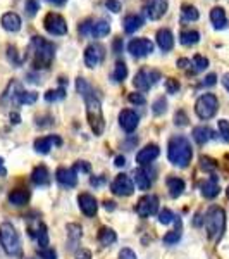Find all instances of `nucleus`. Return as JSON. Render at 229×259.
<instances>
[{
  "label": "nucleus",
  "instance_id": "obj_1",
  "mask_svg": "<svg viewBox=\"0 0 229 259\" xmlns=\"http://www.w3.org/2000/svg\"><path fill=\"white\" fill-rule=\"evenodd\" d=\"M76 90L85 100L86 118H88L91 132L95 133V137H100L103 133V130H105V121H103L102 104H100L98 95L95 94V90L91 89V85L85 78H78L76 80Z\"/></svg>",
  "mask_w": 229,
  "mask_h": 259
},
{
  "label": "nucleus",
  "instance_id": "obj_2",
  "mask_svg": "<svg viewBox=\"0 0 229 259\" xmlns=\"http://www.w3.org/2000/svg\"><path fill=\"white\" fill-rule=\"evenodd\" d=\"M167 157L178 168H186L193 157V149H191L190 140L183 135L173 137L167 145Z\"/></svg>",
  "mask_w": 229,
  "mask_h": 259
},
{
  "label": "nucleus",
  "instance_id": "obj_3",
  "mask_svg": "<svg viewBox=\"0 0 229 259\" xmlns=\"http://www.w3.org/2000/svg\"><path fill=\"white\" fill-rule=\"evenodd\" d=\"M31 50H33V66H35L36 69L48 68L53 56H55V47H53V44L45 40L43 36H33Z\"/></svg>",
  "mask_w": 229,
  "mask_h": 259
},
{
  "label": "nucleus",
  "instance_id": "obj_4",
  "mask_svg": "<svg viewBox=\"0 0 229 259\" xmlns=\"http://www.w3.org/2000/svg\"><path fill=\"white\" fill-rule=\"evenodd\" d=\"M0 244H2V249L6 250L7 256L12 257L23 256V245H21L19 233L16 232V228L11 223L0 225Z\"/></svg>",
  "mask_w": 229,
  "mask_h": 259
},
{
  "label": "nucleus",
  "instance_id": "obj_5",
  "mask_svg": "<svg viewBox=\"0 0 229 259\" xmlns=\"http://www.w3.org/2000/svg\"><path fill=\"white\" fill-rule=\"evenodd\" d=\"M205 228H207V235L212 240H220L224 230H226V212L222 207H210L205 214Z\"/></svg>",
  "mask_w": 229,
  "mask_h": 259
},
{
  "label": "nucleus",
  "instance_id": "obj_6",
  "mask_svg": "<svg viewBox=\"0 0 229 259\" xmlns=\"http://www.w3.org/2000/svg\"><path fill=\"white\" fill-rule=\"evenodd\" d=\"M217 109H219V100L214 94L200 95L197 99V102H195V112H197L198 118L203 121L214 118V116L217 114Z\"/></svg>",
  "mask_w": 229,
  "mask_h": 259
},
{
  "label": "nucleus",
  "instance_id": "obj_7",
  "mask_svg": "<svg viewBox=\"0 0 229 259\" xmlns=\"http://www.w3.org/2000/svg\"><path fill=\"white\" fill-rule=\"evenodd\" d=\"M81 36H93V38H103L110 33V24L105 19H85L78 28Z\"/></svg>",
  "mask_w": 229,
  "mask_h": 259
},
{
  "label": "nucleus",
  "instance_id": "obj_8",
  "mask_svg": "<svg viewBox=\"0 0 229 259\" xmlns=\"http://www.w3.org/2000/svg\"><path fill=\"white\" fill-rule=\"evenodd\" d=\"M160 80V73L155 69H148V68H141L138 73H136L135 80H133V83H135V87L138 90H143L147 92L152 89L153 85H155L157 81Z\"/></svg>",
  "mask_w": 229,
  "mask_h": 259
},
{
  "label": "nucleus",
  "instance_id": "obj_9",
  "mask_svg": "<svg viewBox=\"0 0 229 259\" xmlns=\"http://www.w3.org/2000/svg\"><path fill=\"white\" fill-rule=\"evenodd\" d=\"M43 26L47 33L53 36H62L68 33V23H66V19L62 18L61 14H57V12H48L47 16H45L43 19Z\"/></svg>",
  "mask_w": 229,
  "mask_h": 259
},
{
  "label": "nucleus",
  "instance_id": "obj_10",
  "mask_svg": "<svg viewBox=\"0 0 229 259\" xmlns=\"http://www.w3.org/2000/svg\"><path fill=\"white\" fill-rule=\"evenodd\" d=\"M128 52L136 59H141V57H147L153 52V44L148 38H133L128 44Z\"/></svg>",
  "mask_w": 229,
  "mask_h": 259
},
{
  "label": "nucleus",
  "instance_id": "obj_11",
  "mask_svg": "<svg viewBox=\"0 0 229 259\" xmlns=\"http://www.w3.org/2000/svg\"><path fill=\"white\" fill-rule=\"evenodd\" d=\"M159 211V199L155 195H143L136 204V212L140 218H148Z\"/></svg>",
  "mask_w": 229,
  "mask_h": 259
},
{
  "label": "nucleus",
  "instance_id": "obj_12",
  "mask_svg": "<svg viewBox=\"0 0 229 259\" xmlns=\"http://www.w3.org/2000/svg\"><path fill=\"white\" fill-rule=\"evenodd\" d=\"M105 57V47L102 44H91L85 49V64L88 68H97Z\"/></svg>",
  "mask_w": 229,
  "mask_h": 259
},
{
  "label": "nucleus",
  "instance_id": "obj_13",
  "mask_svg": "<svg viewBox=\"0 0 229 259\" xmlns=\"http://www.w3.org/2000/svg\"><path fill=\"white\" fill-rule=\"evenodd\" d=\"M110 190L114 192L116 195H121V197H128L135 192V185H133V180L128 177V175H118L116 180L112 182Z\"/></svg>",
  "mask_w": 229,
  "mask_h": 259
},
{
  "label": "nucleus",
  "instance_id": "obj_14",
  "mask_svg": "<svg viewBox=\"0 0 229 259\" xmlns=\"http://www.w3.org/2000/svg\"><path fill=\"white\" fill-rule=\"evenodd\" d=\"M167 0H147L143 6V11L152 21H157L167 12Z\"/></svg>",
  "mask_w": 229,
  "mask_h": 259
},
{
  "label": "nucleus",
  "instance_id": "obj_15",
  "mask_svg": "<svg viewBox=\"0 0 229 259\" xmlns=\"http://www.w3.org/2000/svg\"><path fill=\"white\" fill-rule=\"evenodd\" d=\"M119 123L126 133H133L140 123V116L131 109H124V111H121V114H119Z\"/></svg>",
  "mask_w": 229,
  "mask_h": 259
},
{
  "label": "nucleus",
  "instance_id": "obj_16",
  "mask_svg": "<svg viewBox=\"0 0 229 259\" xmlns=\"http://www.w3.org/2000/svg\"><path fill=\"white\" fill-rule=\"evenodd\" d=\"M159 154H160L159 145L150 144V145L143 147L138 154H136V162H138V164H141V166H145V164H148V162L155 161L157 157H159Z\"/></svg>",
  "mask_w": 229,
  "mask_h": 259
},
{
  "label": "nucleus",
  "instance_id": "obj_17",
  "mask_svg": "<svg viewBox=\"0 0 229 259\" xmlns=\"http://www.w3.org/2000/svg\"><path fill=\"white\" fill-rule=\"evenodd\" d=\"M55 180L62 187H76L78 175H76V171H74V168H59L55 173Z\"/></svg>",
  "mask_w": 229,
  "mask_h": 259
},
{
  "label": "nucleus",
  "instance_id": "obj_18",
  "mask_svg": "<svg viewBox=\"0 0 229 259\" xmlns=\"http://www.w3.org/2000/svg\"><path fill=\"white\" fill-rule=\"evenodd\" d=\"M62 140L57 135H50V137H40V139L35 140V150L40 154H48L50 149L53 145H61Z\"/></svg>",
  "mask_w": 229,
  "mask_h": 259
},
{
  "label": "nucleus",
  "instance_id": "obj_19",
  "mask_svg": "<svg viewBox=\"0 0 229 259\" xmlns=\"http://www.w3.org/2000/svg\"><path fill=\"white\" fill-rule=\"evenodd\" d=\"M200 189H202V195L205 199H215L219 195V192H220L217 177H214V175H212L209 180H205V182L200 185Z\"/></svg>",
  "mask_w": 229,
  "mask_h": 259
},
{
  "label": "nucleus",
  "instance_id": "obj_20",
  "mask_svg": "<svg viewBox=\"0 0 229 259\" xmlns=\"http://www.w3.org/2000/svg\"><path fill=\"white\" fill-rule=\"evenodd\" d=\"M78 204H80V209L85 212L86 216H95V212L98 209L97 199L90 194H81L78 197Z\"/></svg>",
  "mask_w": 229,
  "mask_h": 259
},
{
  "label": "nucleus",
  "instance_id": "obj_21",
  "mask_svg": "<svg viewBox=\"0 0 229 259\" xmlns=\"http://www.w3.org/2000/svg\"><path fill=\"white\" fill-rule=\"evenodd\" d=\"M0 24L6 31H11V33H16L21 30V18L19 14L16 12H6L0 19Z\"/></svg>",
  "mask_w": 229,
  "mask_h": 259
},
{
  "label": "nucleus",
  "instance_id": "obj_22",
  "mask_svg": "<svg viewBox=\"0 0 229 259\" xmlns=\"http://www.w3.org/2000/svg\"><path fill=\"white\" fill-rule=\"evenodd\" d=\"M157 45L160 47L162 52H169L174 47V36L173 31L167 30V28H160L157 31Z\"/></svg>",
  "mask_w": 229,
  "mask_h": 259
},
{
  "label": "nucleus",
  "instance_id": "obj_23",
  "mask_svg": "<svg viewBox=\"0 0 229 259\" xmlns=\"http://www.w3.org/2000/svg\"><path fill=\"white\" fill-rule=\"evenodd\" d=\"M141 26H143V18H141L140 14H128L126 18L123 19V28L128 35L138 31Z\"/></svg>",
  "mask_w": 229,
  "mask_h": 259
},
{
  "label": "nucleus",
  "instance_id": "obj_24",
  "mask_svg": "<svg viewBox=\"0 0 229 259\" xmlns=\"http://www.w3.org/2000/svg\"><path fill=\"white\" fill-rule=\"evenodd\" d=\"M81 232L83 230L80 225H74V223L68 225V249L69 250H76V247L80 245Z\"/></svg>",
  "mask_w": 229,
  "mask_h": 259
},
{
  "label": "nucleus",
  "instance_id": "obj_25",
  "mask_svg": "<svg viewBox=\"0 0 229 259\" xmlns=\"http://www.w3.org/2000/svg\"><path fill=\"white\" fill-rule=\"evenodd\" d=\"M210 21L215 30H224V28H227L226 11H224L222 7H214V9L210 11Z\"/></svg>",
  "mask_w": 229,
  "mask_h": 259
},
{
  "label": "nucleus",
  "instance_id": "obj_26",
  "mask_svg": "<svg viewBox=\"0 0 229 259\" xmlns=\"http://www.w3.org/2000/svg\"><path fill=\"white\" fill-rule=\"evenodd\" d=\"M31 182L35 183V185H40V187L48 185V183H50L48 169L45 168V166H36V168L33 169V173H31Z\"/></svg>",
  "mask_w": 229,
  "mask_h": 259
},
{
  "label": "nucleus",
  "instance_id": "obj_27",
  "mask_svg": "<svg viewBox=\"0 0 229 259\" xmlns=\"http://www.w3.org/2000/svg\"><path fill=\"white\" fill-rule=\"evenodd\" d=\"M193 139L197 144L203 145L207 144L210 139H214V132L209 126H195L193 128Z\"/></svg>",
  "mask_w": 229,
  "mask_h": 259
},
{
  "label": "nucleus",
  "instance_id": "obj_28",
  "mask_svg": "<svg viewBox=\"0 0 229 259\" xmlns=\"http://www.w3.org/2000/svg\"><path fill=\"white\" fill-rule=\"evenodd\" d=\"M167 189H169L170 197L176 199L185 192V182L178 177H170V178H167Z\"/></svg>",
  "mask_w": 229,
  "mask_h": 259
},
{
  "label": "nucleus",
  "instance_id": "obj_29",
  "mask_svg": "<svg viewBox=\"0 0 229 259\" xmlns=\"http://www.w3.org/2000/svg\"><path fill=\"white\" fill-rule=\"evenodd\" d=\"M180 41L185 47H191V45L198 44L200 41V33L195 30H183L180 33Z\"/></svg>",
  "mask_w": 229,
  "mask_h": 259
},
{
  "label": "nucleus",
  "instance_id": "obj_30",
  "mask_svg": "<svg viewBox=\"0 0 229 259\" xmlns=\"http://www.w3.org/2000/svg\"><path fill=\"white\" fill-rule=\"evenodd\" d=\"M28 199H30V194L24 189H16L9 194V202L14 204V206H24L28 202Z\"/></svg>",
  "mask_w": 229,
  "mask_h": 259
},
{
  "label": "nucleus",
  "instance_id": "obj_31",
  "mask_svg": "<svg viewBox=\"0 0 229 259\" xmlns=\"http://www.w3.org/2000/svg\"><path fill=\"white\" fill-rule=\"evenodd\" d=\"M36 99H38V94H36V92L19 90L18 94H14V102L16 104H26V106H31V104L36 102Z\"/></svg>",
  "mask_w": 229,
  "mask_h": 259
},
{
  "label": "nucleus",
  "instance_id": "obj_32",
  "mask_svg": "<svg viewBox=\"0 0 229 259\" xmlns=\"http://www.w3.org/2000/svg\"><path fill=\"white\" fill-rule=\"evenodd\" d=\"M198 18H200V12L195 6H190V4L181 6V21L183 23H191V21H197Z\"/></svg>",
  "mask_w": 229,
  "mask_h": 259
},
{
  "label": "nucleus",
  "instance_id": "obj_33",
  "mask_svg": "<svg viewBox=\"0 0 229 259\" xmlns=\"http://www.w3.org/2000/svg\"><path fill=\"white\" fill-rule=\"evenodd\" d=\"M135 182L140 190H148L150 185H152V178L148 177L145 169H135Z\"/></svg>",
  "mask_w": 229,
  "mask_h": 259
},
{
  "label": "nucleus",
  "instance_id": "obj_34",
  "mask_svg": "<svg viewBox=\"0 0 229 259\" xmlns=\"http://www.w3.org/2000/svg\"><path fill=\"white\" fill-rule=\"evenodd\" d=\"M98 240L102 245H110L118 240V235H116V232L112 228L103 227V228H100V232H98Z\"/></svg>",
  "mask_w": 229,
  "mask_h": 259
},
{
  "label": "nucleus",
  "instance_id": "obj_35",
  "mask_svg": "<svg viewBox=\"0 0 229 259\" xmlns=\"http://www.w3.org/2000/svg\"><path fill=\"white\" fill-rule=\"evenodd\" d=\"M126 76H128V66H126V62H124V61H118V62H116V66H114L112 80L121 83V81L126 80Z\"/></svg>",
  "mask_w": 229,
  "mask_h": 259
},
{
  "label": "nucleus",
  "instance_id": "obj_36",
  "mask_svg": "<svg viewBox=\"0 0 229 259\" xmlns=\"http://www.w3.org/2000/svg\"><path fill=\"white\" fill-rule=\"evenodd\" d=\"M36 239H38V244H40V249H45L48 245V235H47V228H45L43 223H38L36 227Z\"/></svg>",
  "mask_w": 229,
  "mask_h": 259
},
{
  "label": "nucleus",
  "instance_id": "obj_37",
  "mask_svg": "<svg viewBox=\"0 0 229 259\" xmlns=\"http://www.w3.org/2000/svg\"><path fill=\"white\" fill-rule=\"evenodd\" d=\"M193 71L191 73H200V71H205L207 68H209V59L203 56H200V54H197V56L193 57Z\"/></svg>",
  "mask_w": 229,
  "mask_h": 259
},
{
  "label": "nucleus",
  "instance_id": "obj_38",
  "mask_svg": "<svg viewBox=\"0 0 229 259\" xmlns=\"http://www.w3.org/2000/svg\"><path fill=\"white\" fill-rule=\"evenodd\" d=\"M200 168H202L203 171H207V173H212V171L217 169V162L212 159V157L202 156L200 157Z\"/></svg>",
  "mask_w": 229,
  "mask_h": 259
},
{
  "label": "nucleus",
  "instance_id": "obj_39",
  "mask_svg": "<svg viewBox=\"0 0 229 259\" xmlns=\"http://www.w3.org/2000/svg\"><path fill=\"white\" fill-rule=\"evenodd\" d=\"M165 111H167V100H165L164 97H159V99L155 100V102L152 104V112L155 116L164 114Z\"/></svg>",
  "mask_w": 229,
  "mask_h": 259
},
{
  "label": "nucleus",
  "instance_id": "obj_40",
  "mask_svg": "<svg viewBox=\"0 0 229 259\" xmlns=\"http://www.w3.org/2000/svg\"><path fill=\"white\" fill-rule=\"evenodd\" d=\"M66 97V90L62 89H57V90H48L47 94H45V100L47 102H57V100H62Z\"/></svg>",
  "mask_w": 229,
  "mask_h": 259
},
{
  "label": "nucleus",
  "instance_id": "obj_41",
  "mask_svg": "<svg viewBox=\"0 0 229 259\" xmlns=\"http://www.w3.org/2000/svg\"><path fill=\"white\" fill-rule=\"evenodd\" d=\"M173 221H176V216H174V212L170 209H162L159 212V223L160 225H169V223H173Z\"/></svg>",
  "mask_w": 229,
  "mask_h": 259
},
{
  "label": "nucleus",
  "instance_id": "obj_42",
  "mask_svg": "<svg viewBox=\"0 0 229 259\" xmlns=\"http://www.w3.org/2000/svg\"><path fill=\"white\" fill-rule=\"evenodd\" d=\"M24 9H26V14L30 16V18H33V16L40 11V0H26Z\"/></svg>",
  "mask_w": 229,
  "mask_h": 259
},
{
  "label": "nucleus",
  "instance_id": "obj_43",
  "mask_svg": "<svg viewBox=\"0 0 229 259\" xmlns=\"http://www.w3.org/2000/svg\"><path fill=\"white\" fill-rule=\"evenodd\" d=\"M180 239H181V228L173 230V232H169V233H165V235H164V244L173 245V244H176Z\"/></svg>",
  "mask_w": 229,
  "mask_h": 259
},
{
  "label": "nucleus",
  "instance_id": "obj_44",
  "mask_svg": "<svg viewBox=\"0 0 229 259\" xmlns=\"http://www.w3.org/2000/svg\"><path fill=\"white\" fill-rule=\"evenodd\" d=\"M219 126V135L222 137L224 142H227L229 144V121L227 119H220L217 123Z\"/></svg>",
  "mask_w": 229,
  "mask_h": 259
},
{
  "label": "nucleus",
  "instance_id": "obj_45",
  "mask_svg": "<svg viewBox=\"0 0 229 259\" xmlns=\"http://www.w3.org/2000/svg\"><path fill=\"white\" fill-rule=\"evenodd\" d=\"M180 89H181V85L178 80H174V78H167V80H165V90H167V94H178Z\"/></svg>",
  "mask_w": 229,
  "mask_h": 259
},
{
  "label": "nucleus",
  "instance_id": "obj_46",
  "mask_svg": "<svg viewBox=\"0 0 229 259\" xmlns=\"http://www.w3.org/2000/svg\"><path fill=\"white\" fill-rule=\"evenodd\" d=\"M7 59H9L14 66L21 64V61H19V57H18V49H16L14 45H9V47H7Z\"/></svg>",
  "mask_w": 229,
  "mask_h": 259
},
{
  "label": "nucleus",
  "instance_id": "obj_47",
  "mask_svg": "<svg viewBox=\"0 0 229 259\" xmlns=\"http://www.w3.org/2000/svg\"><path fill=\"white\" fill-rule=\"evenodd\" d=\"M128 100H130L131 104H136V106H143L145 102H147V99H145L143 94H130L128 95Z\"/></svg>",
  "mask_w": 229,
  "mask_h": 259
},
{
  "label": "nucleus",
  "instance_id": "obj_48",
  "mask_svg": "<svg viewBox=\"0 0 229 259\" xmlns=\"http://www.w3.org/2000/svg\"><path fill=\"white\" fill-rule=\"evenodd\" d=\"M174 123H176L178 126H186V124H188V116H186V112L178 111L176 116H174Z\"/></svg>",
  "mask_w": 229,
  "mask_h": 259
},
{
  "label": "nucleus",
  "instance_id": "obj_49",
  "mask_svg": "<svg viewBox=\"0 0 229 259\" xmlns=\"http://www.w3.org/2000/svg\"><path fill=\"white\" fill-rule=\"evenodd\" d=\"M38 254H40V257H41V259H57L55 250H53V249H48V247L40 249V250H38Z\"/></svg>",
  "mask_w": 229,
  "mask_h": 259
},
{
  "label": "nucleus",
  "instance_id": "obj_50",
  "mask_svg": "<svg viewBox=\"0 0 229 259\" xmlns=\"http://www.w3.org/2000/svg\"><path fill=\"white\" fill-rule=\"evenodd\" d=\"M90 164L86 161H78L74 164V171H81V173H90Z\"/></svg>",
  "mask_w": 229,
  "mask_h": 259
},
{
  "label": "nucleus",
  "instance_id": "obj_51",
  "mask_svg": "<svg viewBox=\"0 0 229 259\" xmlns=\"http://www.w3.org/2000/svg\"><path fill=\"white\" fill-rule=\"evenodd\" d=\"M105 6H107V9L112 11V12H119L121 11V2H119V0H105Z\"/></svg>",
  "mask_w": 229,
  "mask_h": 259
},
{
  "label": "nucleus",
  "instance_id": "obj_52",
  "mask_svg": "<svg viewBox=\"0 0 229 259\" xmlns=\"http://www.w3.org/2000/svg\"><path fill=\"white\" fill-rule=\"evenodd\" d=\"M119 259H138L136 257V254L133 252L131 249H128V247H124L123 250L119 252Z\"/></svg>",
  "mask_w": 229,
  "mask_h": 259
},
{
  "label": "nucleus",
  "instance_id": "obj_53",
  "mask_svg": "<svg viewBox=\"0 0 229 259\" xmlns=\"http://www.w3.org/2000/svg\"><path fill=\"white\" fill-rule=\"evenodd\" d=\"M74 259H91V252L88 249H80V250H76Z\"/></svg>",
  "mask_w": 229,
  "mask_h": 259
},
{
  "label": "nucleus",
  "instance_id": "obj_54",
  "mask_svg": "<svg viewBox=\"0 0 229 259\" xmlns=\"http://www.w3.org/2000/svg\"><path fill=\"white\" fill-rule=\"evenodd\" d=\"M215 81H217V76L212 73V74H209V76H207L205 80L202 81V85L203 87H212V85H215Z\"/></svg>",
  "mask_w": 229,
  "mask_h": 259
},
{
  "label": "nucleus",
  "instance_id": "obj_55",
  "mask_svg": "<svg viewBox=\"0 0 229 259\" xmlns=\"http://www.w3.org/2000/svg\"><path fill=\"white\" fill-rule=\"evenodd\" d=\"M121 50H123V40L118 38L114 41V45H112V52L114 54H121Z\"/></svg>",
  "mask_w": 229,
  "mask_h": 259
},
{
  "label": "nucleus",
  "instance_id": "obj_56",
  "mask_svg": "<svg viewBox=\"0 0 229 259\" xmlns=\"http://www.w3.org/2000/svg\"><path fill=\"white\" fill-rule=\"evenodd\" d=\"M188 66H191V61L190 59H178V68L186 69Z\"/></svg>",
  "mask_w": 229,
  "mask_h": 259
},
{
  "label": "nucleus",
  "instance_id": "obj_57",
  "mask_svg": "<svg viewBox=\"0 0 229 259\" xmlns=\"http://www.w3.org/2000/svg\"><path fill=\"white\" fill-rule=\"evenodd\" d=\"M114 164L118 166V168H123V166L126 164V157H124V156H118V157H116V161H114Z\"/></svg>",
  "mask_w": 229,
  "mask_h": 259
},
{
  "label": "nucleus",
  "instance_id": "obj_58",
  "mask_svg": "<svg viewBox=\"0 0 229 259\" xmlns=\"http://www.w3.org/2000/svg\"><path fill=\"white\" fill-rule=\"evenodd\" d=\"M19 121H21V116L18 114V112H11V123L18 124Z\"/></svg>",
  "mask_w": 229,
  "mask_h": 259
},
{
  "label": "nucleus",
  "instance_id": "obj_59",
  "mask_svg": "<svg viewBox=\"0 0 229 259\" xmlns=\"http://www.w3.org/2000/svg\"><path fill=\"white\" fill-rule=\"evenodd\" d=\"M222 85H224V89H226L229 92V73H226L222 76Z\"/></svg>",
  "mask_w": 229,
  "mask_h": 259
},
{
  "label": "nucleus",
  "instance_id": "obj_60",
  "mask_svg": "<svg viewBox=\"0 0 229 259\" xmlns=\"http://www.w3.org/2000/svg\"><path fill=\"white\" fill-rule=\"evenodd\" d=\"M47 2H48V4H53V6H59V7H61V6H64V4L68 2V0H47Z\"/></svg>",
  "mask_w": 229,
  "mask_h": 259
},
{
  "label": "nucleus",
  "instance_id": "obj_61",
  "mask_svg": "<svg viewBox=\"0 0 229 259\" xmlns=\"http://www.w3.org/2000/svg\"><path fill=\"white\" fill-rule=\"evenodd\" d=\"M102 182H103L102 178H91V185H95V187L102 185Z\"/></svg>",
  "mask_w": 229,
  "mask_h": 259
},
{
  "label": "nucleus",
  "instance_id": "obj_62",
  "mask_svg": "<svg viewBox=\"0 0 229 259\" xmlns=\"http://www.w3.org/2000/svg\"><path fill=\"white\" fill-rule=\"evenodd\" d=\"M114 202H112V200H107V202H105V209H109V211H112V209H114Z\"/></svg>",
  "mask_w": 229,
  "mask_h": 259
},
{
  "label": "nucleus",
  "instance_id": "obj_63",
  "mask_svg": "<svg viewBox=\"0 0 229 259\" xmlns=\"http://www.w3.org/2000/svg\"><path fill=\"white\" fill-rule=\"evenodd\" d=\"M0 175H6V169H4V159L0 157Z\"/></svg>",
  "mask_w": 229,
  "mask_h": 259
},
{
  "label": "nucleus",
  "instance_id": "obj_64",
  "mask_svg": "<svg viewBox=\"0 0 229 259\" xmlns=\"http://www.w3.org/2000/svg\"><path fill=\"white\" fill-rule=\"evenodd\" d=\"M226 194H227V199H229V187H227V190H226Z\"/></svg>",
  "mask_w": 229,
  "mask_h": 259
}]
</instances>
